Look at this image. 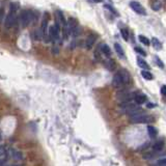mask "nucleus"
<instances>
[{
	"instance_id": "obj_1",
	"label": "nucleus",
	"mask_w": 166,
	"mask_h": 166,
	"mask_svg": "<svg viewBox=\"0 0 166 166\" xmlns=\"http://www.w3.org/2000/svg\"><path fill=\"white\" fill-rule=\"evenodd\" d=\"M130 82H131V77H130L128 71L119 70L116 72L113 79H112V86L114 88H117V89H121V88H125L127 85H129Z\"/></svg>"
},
{
	"instance_id": "obj_2",
	"label": "nucleus",
	"mask_w": 166,
	"mask_h": 166,
	"mask_svg": "<svg viewBox=\"0 0 166 166\" xmlns=\"http://www.w3.org/2000/svg\"><path fill=\"white\" fill-rule=\"evenodd\" d=\"M119 107H121V112L123 114H127V115H133V114L139 113L141 112V109L138 106V104L136 103L135 101H129V102H125V103L119 104Z\"/></svg>"
},
{
	"instance_id": "obj_3",
	"label": "nucleus",
	"mask_w": 166,
	"mask_h": 166,
	"mask_svg": "<svg viewBox=\"0 0 166 166\" xmlns=\"http://www.w3.org/2000/svg\"><path fill=\"white\" fill-rule=\"evenodd\" d=\"M129 121L132 123H151L155 121V118L152 115L145 114L143 111H141L139 113L130 115L129 117Z\"/></svg>"
},
{
	"instance_id": "obj_4",
	"label": "nucleus",
	"mask_w": 166,
	"mask_h": 166,
	"mask_svg": "<svg viewBox=\"0 0 166 166\" xmlns=\"http://www.w3.org/2000/svg\"><path fill=\"white\" fill-rule=\"evenodd\" d=\"M138 93V91H121L117 93V98L119 104L125 103V102H129V101L134 100V98L136 97V95Z\"/></svg>"
},
{
	"instance_id": "obj_5",
	"label": "nucleus",
	"mask_w": 166,
	"mask_h": 166,
	"mask_svg": "<svg viewBox=\"0 0 166 166\" xmlns=\"http://www.w3.org/2000/svg\"><path fill=\"white\" fill-rule=\"evenodd\" d=\"M19 20H20L21 26L23 28L27 27L29 25V23L33 20V13L30 10H22L19 16Z\"/></svg>"
},
{
	"instance_id": "obj_6",
	"label": "nucleus",
	"mask_w": 166,
	"mask_h": 166,
	"mask_svg": "<svg viewBox=\"0 0 166 166\" xmlns=\"http://www.w3.org/2000/svg\"><path fill=\"white\" fill-rule=\"evenodd\" d=\"M49 14L48 13H44L43 18H42V26H40V30L43 32V38L45 40H48V33L49 31Z\"/></svg>"
},
{
	"instance_id": "obj_7",
	"label": "nucleus",
	"mask_w": 166,
	"mask_h": 166,
	"mask_svg": "<svg viewBox=\"0 0 166 166\" xmlns=\"http://www.w3.org/2000/svg\"><path fill=\"white\" fill-rule=\"evenodd\" d=\"M17 23V13H13V12H10L8 14V16L5 17L4 20V26L6 28H12L16 25Z\"/></svg>"
},
{
	"instance_id": "obj_8",
	"label": "nucleus",
	"mask_w": 166,
	"mask_h": 166,
	"mask_svg": "<svg viewBox=\"0 0 166 166\" xmlns=\"http://www.w3.org/2000/svg\"><path fill=\"white\" fill-rule=\"evenodd\" d=\"M97 40H98V35L95 34V33H91V34L86 38L85 42H84V47H85L87 50H91V48L93 47V45H95V43L97 42Z\"/></svg>"
},
{
	"instance_id": "obj_9",
	"label": "nucleus",
	"mask_w": 166,
	"mask_h": 166,
	"mask_svg": "<svg viewBox=\"0 0 166 166\" xmlns=\"http://www.w3.org/2000/svg\"><path fill=\"white\" fill-rule=\"evenodd\" d=\"M8 156H10V151L6 150V146L4 144L0 146V164L4 165L5 162L8 160Z\"/></svg>"
},
{
	"instance_id": "obj_10",
	"label": "nucleus",
	"mask_w": 166,
	"mask_h": 166,
	"mask_svg": "<svg viewBox=\"0 0 166 166\" xmlns=\"http://www.w3.org/2000/svg\"><path fill=\"white\" fill-rule=\"evenodd\" d=\"M49 38L52 40H56L59 38V32H60V28L58 27L57 25H51L49 26Z\"/></svg>"
},
{
	"instance_id": "obj_11",
	"label": "nucleus",
	"mask_w": 166,
	"mask_h": 166,
	"mask_svg": "<svg viewBox=\"0 0 166 166\" xmlns=\"http://www.w3.org/2000/svg\"><path fill=\"white\" fill-rule=\"evenodd\" d=\"M130 6L135 13L139 14V15H146V12L144 10V8L137 1H131L130 2Z\"/></svg>"
},
{
	"instance_id": "obj_12",
	"label": "nucleus",
	"mask_w": 166,
	"mask_h": 166,
	"mask_svg": "<svg viewBox=\"0 0 166 166\" xmlns=\"http://www.w3.org/2000/svg\"><path fill=\"white\" fill-rule=\"evenodd\" d=\"M160 154H163V153H159V152L155 151V150L153 149H152L151 151H150V150H146V151L142 154V158H143L144 160H153L155 157H157L158 155H160Z\"/></svg>"
},
{
	"instance_id": "obj_13",
	"label": "nucleus",
	"mask_w": 166,
	"mask_h": 166,
	"mask_svg": "<svg viewBox=\"0 0 166 166\" xmlns=\"http://www.w3.org/2000/svg\"><path fill=\"white\" fill-rule=\"evenodd\" d=\"M103 63H104V67H105L108 71H110V72L114 71L116 68V63L112 58H107L105 61H103Z\"/></svg>"
},
{
	"instance_id": "obj_14",
	"label": "nucleus",
	"mask_w": 166,
	"mask_h": 166,
	"mask_svg": "<svg viewBox=\"0 0 166 166\" xmlns=\"http://www.w3.org/2000/svg\"><path fill=\"white\" fill-rule=\"evenodd\" d=\"M10 156L16 160V161H21L23 159V155L20 151H17V150H14V149H10Z\"/></svg>"
},
{
	"instance_id": "obj_15",
	"label": "nucleus",
	"mask_w": 166,
	"mask_h": 166,
	"mask_svg": "<svg viewBox=\"0 0 166 166\" xmlns=\"http://www.w3.org/2000/svg\"><path fill=\"white\" fill-rule=\"evenodd\" d=\"M134 101H135L138 105H142V104H144L146 101H147V98H146V96L143 95V93H137L136 97L134 98Z\"/></svg>"
},
{
	"instance_id": "obj_16",
	"label": "nucleus",
	"mask_w": 166,
	"mask_h": 166,
	"mask_svg": "<svg viewBox=\"0 0 166 166\" xmlns=\"http://www.w3.org/2000/svg\"><path fill=\"white\" fill-rule=\"evenodd\" d=\"M114 49H115V51H116V54H117L121 59H125V58H126V56H125V51H123V47H121L119 44L118 43L114 44Z\"/></svg>"
},
{
	"instance_id": "obj_17",
	"label": "nucleus",
	"mask_w": 166,
	"mask_h": 166,
	"mask_svg": "<svg viewBox=\"0 0 166 166\" xmlns=\"http://www.w3.org/2000/svg\"><path fill=\"white\" fill-rule=\"evenodd\" d=\"M68 27H69V29H70L71 32H72L76 27H78V22H77V20L74 19V18H72V17L69 18L68 19Z\"/></svg>"
},
{
	"instance_id": "obj_18",
	"label": "nucleus",
	"mask_w": 166,
	"mask_h": 166,
	"mask_svg": "<svg viewBox=\"0 0 166 166\" xmlns=\"http://www.w3.org/2000/svg\"><path fill=\"white\" fill-rule=\"evenodd\" d=\"M164 146H165V144H164L163 141L159 140V141H157V142H155V144L153 145L152 149L155 150V151H157V152H159V153H163Z\"/></svg>"
},
{
	"instance_id": "obj_19",
	"label": "nucleus",
	"mask_w": 166,
	"mask_h": 166,
	"mask_svg": "<svg viewBox=\"0 0 166 166\" xmlns=\"http://www.w3.org/2000/svg\"><path fill=\"white\" fill-rule=\"evenodd\" d=\"M100 48H101V51H102V53H103L104 55L107 56V57H110L111 54H112V52H111V49L108 47V45H106V44H102V45H100Z\"/></svg>"
},
{
	"instance_id": "obj_20",
	"label": "nucleus",
	"mask_w": 166,
	"mask_h": 166,
	"mask_svg": "<svg viewBox=\"0 0 166 166\" xmlns=\"http://www.w3.org/2000/svg\"><path fill=\"white\" fill-rule=\"evenodd\" d=\"M146 130H147V133H149V136L151 137V138H156L157 135H158V131H157V129L155 128V127L147 126Z\"/></svg>"
},
{
	"instance_id": "obj_21",
	"label": "nucleus",
	"mask_w": 166,
	"mask_h": 166,
	"mask_svg": "<svg viewBox=\"0 0 166 166\" xmlns=\"http://www.w3.org/2000/svg\"><path fill=\"white\" fill-rule=\"evenodd\" d=\"M137 64L140 67L141 69H143V70H149L150 69V66L147 64L144 59H142L141 57H137Z\"/></svg>"
},
{
	"instance_id": "obj_22",
	"label": "nucleus",
	"mask_w": 166,
	"mask_h": 166,
	"mask_svg": "<svg viewBox=\"0 0 166 166\" xmlns=\"http://www.w3.org/2000/svg\"><path fill=\"white\" fill-rule=\"evenodd\" d=\"M152 45L154 46V48L157 49V50H161L162 49V44L161 42L156 38H152Z\"/></svg>"
},
{
	"instance_id": "obj_23",
	"label": "nucleus",
	"mask_w": 166,
	"mask_h": 166,
	"mask_svg": "<svg viewBox=\"0 0 166 166\" xmlns=\"http://www.w3.org/2000/svg\"><path fill=\"white\" fill-rule=\"evenodd\" d=\"M141 76L143 77L145 80H153L154 79V76L152 73H150L149 71L147 70H143V71H141Z\"/></svg>"
},
{
	"instance_id": "obj_24",
	"label": "nucleus",
	"mask_w": 166,
	"mask_h": 166,
	"mask_svg": "<svg viewBox=\"0 0 166 166\" xmlns=\"http://www.w3.org/2000/svg\"><path fill=\"white\" fill-rule=\"evenodd\" d=\"M101 54H102V51H101V48H100V45L97 47L96 51L93 52V57L96 59V61H101L102 60V57H101Z\"/></svg>"
},
{
	"instance_id": "obj_25",
	"label": "nucleus",
	"mask_w": 166,
	"mask_h": 166,
	"mask_svg": "<svg viewBox=\"0 0 166 166\" xmlns=\"http://www.w3.org/2000/svg\"><path fill=\"white\" fill-rule=\"evenodd\" d=\"M139 40H140L141 43L143 44V45L145 46H150L152 44V40H150L149 38H146V36H144V35H139Z\"/></svg>"
},
{
	"instance_id": "obj_26",
	"label": "nucleus",
	"mask_w": 166,
	"mask_h": 166,
	"mask_svg": "<svg viewBox=\"0 0 166 166\" xmlns=\"http://www.w3.org/2000/svg\"><path fill=\"white\" fill-rule=\"evenodd\" d=\"M152 8H153L154 10H159L160 8H162L161 1H159V0H156V1H154L153 5H152Z\"/></svg>"
},
{
	"instance_id": "obj_27",
	"label": "nucleus",
	"mask_w": 166,
	"mask_h": 166,
	"mask_svg": "<svg viewBox=\"0 0 166 166\" xmlns=\"http://www.w3.org/2000/svg\"><path fill=\"white\" fill-rule=\"evenodd\" d=\"M121 36H123V40H129V32H128V29H127V28H121Z\"/></svg>"
},
{
	"instance_id": "obj_28",
	"label": "nucleus",
	"mask_w": 166,
	"mask_h": 166,
	"mask_svg": "<svg viewBox=\"0 0 166 166\" xmlns=\"http://www.w3.org/2000/svg\"><path fill=\"white\" fill-rule=\"evenodd\" d=\"M105 8H107V10H109V12H111V13L113 14V15L118 16V13H117V12H116L115 10H114V8H113V6H111V5H109V4H106V5H105Z\"/></svg>"
},
{
	"instance_id": "obj_29",
	"label": "nucleus",
	"mask_w": 166,
	"mask_h": 166,
	"mask_svg": "<svg viewBox=\"0 0 166 166\" xmlns=\"http://www.w3.org/2000/svg\"><path fill=\"white\" fill-rule=\"evenodd\" d=\"M157 165H162V166H166V157L165 158H161L159 159L158 161L156 162Z\"/></svg>"
},
{
	"instance_id": "obj_30",
	"label": "nucleus",
	"mask_w": 166,
	"mask_h": 166,
	"mask_svg": "<svg viewBox=\"0 0 166 166\" xmlns=\"http://www.w3.org/2000/svg\"><path fill=\"white\" fill-rule=\"evenodd\" d=\"M135 51H136V52H137V53H139V54H141V55L143 56V57H144V56H146L145 51H144L143 49L139 48V47H136V48H135Z\"/></svg>"
},
{
	"instance_id": "obj_31",
	"label": "nucleus",
	"mask_w": 166,
	"mask_h": 166,
	"mask_svg": "<svg viewBox=\"0 0 166 166\" xmlns=\"http://www.w3.org/2000/svg\"><path fill=\"white\" fill-rule=\"evenodd\" d=\"M155 61H156V63L158 64L159 67H160V68H162V69L164 68V63L162 62L161 59H160V58H159L158 56H156V57H155Z\"/></svg>"
},
{
	"instance_id": "obj_32",
	"label": "nucleus",
	"mask_w": 166,
	"mask_h": 166,
	"mask_svg": "<svg viewBox=\"0 0 166 166\" xmlns=\"http://www.w3.org/2000/svg\"><path fill=\"white\" fill-rule=\"evenodd\" d=\"M161 93L163 97H166V85H163L161 87Z\"/></svg>"
},
{
	"instance_id": "obj_33",
	"label": "nucleus",
	"mask_w": 166,
	"mask_h": 166,
	"mask_svg": "<svg viewBox=\"0 0 166 166\" xmlns=\"http://www.w3.org/2000/svg\"><path fill=\"white\" fill-rule=\"evenodd\" d=\"M146 106H147L149 108H151V107H154V106H155V105H154V104H151V103H150V104H147V105H146Z\"/></svg>"
},
{
	"instance_id": "obj_34",
	"label": "nucleus",
	"mask_w": 166,
	"mask_h": 166,
	"mask_svg": "<svg viewBox=\"0 0 166 166\" xmlns=\"http://www.w3.org/2000/svg\"><path fill=\"white\" fill-rule=\"evenodd\" d=\"M93 2H101V1H103V0H93Z\"/></svg>"
}]
</instances>
